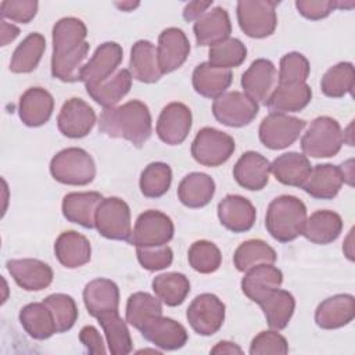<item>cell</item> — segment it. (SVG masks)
<instances>
[{
	"instance_id": "55",
	"label": "cell",
	"mask_w": 355,
	"mask_h": 355,
	"mask_svg": "<svg viewBox=\"0 0 355 355\" xmlns=\"http://www.w3.org/2000/svg\"><path fill=\"white\" fill-rule=\"evenodd\" d=\"M211 6H212V0L211 1H201V0L190 1L183 8V18L189 22L197 21L200 17H202L208 11V8Z\"/></svg>"
},
{
	"instance_id": "56",
	"label": "cell",
	"mask_w": 355,
	"mask_h": 355,
	"mask_svg": "<svg viewBox=\"0 0 355 355\" xmlns=\"http://www.w3.org/2000/svg\"><path fill=\"white\" fill-rule=\"evenodd\" d=\"M19 35V29L14 24H8L7 21L1 19L0 22V36H1V46H7Z\"/></svg>"
},
{
	"instance_id": "45",
	"label": "cell",
	"mask_w": 355,
	"mask_h": 355,
	"mask_svg": "<svg viewBox=\"0 0 355 355\" xmlns=\"http://www.w3.org/2000/svg\"><path fill=\"white\" fill-rule=\"evenodd\" d=\"M172 169L165 162L148 164L140 175L139 186L144 197L158 198L162 197L171 187Z\"/></svg>"
},
{
	"instance_id": "26",
	"label": "cell",
	"mask_w": 355,
	"mask_h": 355,
	"mask_svg": "<svg viewBox=\"0 0 355 355\" xmlns=\"http://www.w3.org/2000/svg\"><path fill=\"white\" fill-rule=\"evenodd\" d=\"M196 42L198 46H214L232 33V22L223 7H214L200 17L193 26Z\"/></svg>"
},
{
	"instance_id": "31",
	"label": "cell",
	"mask_w": 355,
	"mask_h": 355,
	"mask_svg": "<svg viewBox=\"0 0 355 355\" xmlns=\"http://www.w3.org/2000/svg\"><path fill=\"white\" fill-rule=\"evenodd\" d=\"M312 171V165L306 155L290 151L279 155L270 164V173L277 182L286 186L302 187Z\"/></svg>"
},
{
	"instance_id": "40",
	"label": "cell",
	"mask_w": 355,
	"mask_h": 355,
	"mask_svg": "<svg viewBox=\"0 0 355 355\" xmlns=\"http://www.w3.org/2000/svg\"><path fill=\"white\" fill-rule=\"evenodd\" d=\"M155 297L168 306L183 304L190 293L189 279L179 272H166L155 276L151 282Z\"/></svg>"
},
{
	"instance_id": "4",
	"label": "cell",
	"mask_w": 355,
	"mask_h": 355,
	"mask_svg": "<svg viewBox=\"0 0 355 355\" xmlns=\"http://www.w3.org/2000/svg\"><path fill=\"white\" fill-rule=\"evenodd\" d=\"M50 173L62 184L86 186L96 176V164L86 150L68 147L51 158Z\"/></svg>"
},
{
	"instance_id": "57",
	"label": "cell",
	"mask_w": 355,
	"mask_h": 355,
	"mask_svg": "<svg viewBox=\"0 0 355 355\" xmlns=\"http://www.w3.org/2000/svg\"><path fill=\"white\" fill-rule=\"evenodd\" d=\"M212 354H243V349L232 341H219L212 349Z\"/></svg>"
},
{
	"instance_id": "21",
	"label": "cell",
	"mask_w": 355,
	"mask_h": 355,
	"mask_svg": "<svg viewBox=\"0 0 355 355\" xmlns=\"http://www.w3.org/2000/svg\"><path fill=\"white\" fill-rule=\"evenodd\" d=\"M270 175V162L259 153H244L233 166L234 180L244 189L251 191L262 190Z\"/></svg>"
},
{
	"instance_id": "20",
	"label": "cell",
	"mask_w": 355,
	"mask_h": 355,
	"mask_svg": "<svg viewBox=\"0 0 355 355\" xmlns=\"http://www.w3.org/2000/svg\"><path fill=\"white\" fill-rule=\"evenodd\" d=\"M219 222L233 233L248 232L257 219V209L250 200L239 194H227L218 204Z\"/></svg>"
},
{
	"instance_id": "29",
	"label": "cell",
	"mask_w": 355,
	"mask_h": 355,
	"mask_svg": "<svg viewBox=\"0 0 355 355\" xmlns=\"http://www.w3.org/2000/svg\"><path fill=\"white\" fill-rule=\"evenodd\" d=\"M54 254L62 266L76 269L90 261L92 245L86 236L75 230H67L57 237Z\"/></svg>"
},
{
	"instance_id": "39",
	"label": "cell",
	"mask_w": 355,
	"mask_h": 355,
	"mask_svg": "<svg viewBox=\"0 0 355 355\" xmlns=\"http://www.w3.org/2000/svg\"><path fill=\"white\" fill-rule=\"evenodd\" d=\"M46 50V39L43 35L29 33L14 50L10 71L14 73H29L39 65Z\"/></svg>"
},
{
	"instance_id": "51",
	"label": "cell",
	"mask_w": 355,
	"mask_h": 355,
	"mask_svg": "<svg viewBox=\"0 0 355 355\" xmlns=\"http://www.w3.org/2000/svg\"><path fill=\"white\" fill-rule=\"evenodd\" d=\"M136 255L141 268L151 272L165 269L171 266L173 261V252L166 244L158 247H137Z\"/></svg>"
},
{
	"instance_id": "23",
	"label": "cell",
	"mask_w": 355,
	"mask_h": 355,
	"mask_svg": "<svg viewBox=\"0 0 355 355\" xmlns=\"http://www.w3.org/2000/svg\"><path fill=\"white\" fill-rule=\"evenodd\" d=\"M54 98L43 87H29L19 98V119L29 128L44 125L53 115Z\"/></svg>"
},
{
	"instance_id": "43",
	"label": "cell",
	"mask_w": 355,
	"mask_h": 355,
	"mask_svg": "<svg viewBox=\"0 0 355 355\" xmlns=\"http://www.w3.org/2000/svg\"><path fill=\"white\" fill-rule=\"evenodd\" d=\"M162 315V302L144 291H137L128 298L126 323L140 330L148 320Z\"/></svg>"
},
{
	"instance_id": "12",
	"label": "cell",
	"mask_w": 355,
	"mask_h": 355,
	"mask_svg": "<svg viewBox=\"0 0 355 355\" xmlns=\"http://www.w3.org/2000/svg\"><path fill=\"white\" fill-rule=\"evenodd\" d=\"M225 304L211 293L197 295L186 311V318L191 329L200 336H212L223 324Z\"/></svg>"
},
{
	"instance_id": "5",
	"label": "cell",
	"mask_w": 355,
	"mask_h": 355,
	"mask_svg": "<svg viewBox=\"0 0 355 355\" xmlns=\"http://www.w3.org/2000/svg\"><path fill=\"white\" fill-rule=\"evenodd\" d=\"M344 143L340 123L331 116H318L301 137L304 155L312 158H330L338 154Z\"/></svg>"
},
{
	"instance_id": "41",
	"label": "cell",
	"mask_w": 355,
	"mask_h": 355,
	"mask_svg": "<svg viewBox=\"0 0 355 355\" xmlns=\"http://www.w3.org/2000/svg\"><path fill=\"white\" fill-rule=\"evenodd\" d=\"M97 320L104 330L108 351L112 355H126L132 352V337L126 322L119 316L118 311L100 315Z\"/></svg>"
},
{
	"instance_id": "49",
	"label": "cell",
	"mask_w": 355,
	"mask_h": 355,
	"mask_svg": "<svg viewBox=\"0 0 355 355\" xmlns=\"http://www.w3.org/2000/svg\"><path fill=\"white\" fill-rule=\"evenodd\" d=\"M311 67L306 57L301 53L291 51L282 57L277 80L280 86L306 83Z\"/></svg>"
},
{
	"instance_id": "59",
	"label": "cell",
	"mask_w": 355,
	"mask_h": 355,
	"mask_svg": "<svg viewBox=\"0 0 355 355\" xmlns=\"http://www.w3.org/2000/svg\"><path fill=\"white\" fill-rule=\"evenodd\" d=\"M115 7H118L121 11H133L136 7L140 6L139 1H115Z\"/></svg>"
},
{
	"instance_id": "27",
	"label": "cell",
	"mask_w": 355,
	"mask_h": 355,
	"mask_svg": "<svg viewBox=\"0 0 355 355\" xmlns=\"http://www.w3.org/2000/svg\"><path fill=\"white\" fill-rule=\"evenodd\" d=\"M344 183L341 168L333 164L315 165L302 184L305 193L318 200L334 198Z\"/></svg>"
},
{
	"instance_id": "50",
	"label": "cell",
	"mask_w": 355,
	"mask_h": 355,
	"mask_svg": "<svg viewBox=\"0 0 355 355\" xmlns=\"http://www.w3.org/2000/svg\"><path fill=\"white\" fill-rule=\"evenodd\" d=\"M288 352L287 340L277 333V330H265L257 334L250 344L251 355H268L277 354L284 355Z\"/></svg>"
},
{
	"instance_id": "24",
	"label": "cell",
	"mask_w": 355,
	"mask_h": 355,
	"mask_svg": "<svg viewBox=\"0 0 355 355\" xmlns=\"http://www.w3.org/2000/svg\"><path fill=\"white\" fill-rule=\"evenodd\" d=\"M283 283L282 270L273 263H261L248 269L241 280L243 293L254 302H259L270 291L280 288Z\"/></svg>"
},
{
	"instance_id": "60",
	"label": "cell",
	"mask_w": 355,
	"mask_h": 355,
	"mask_svg": "<svg viewBox=\"0 0 355 355\" xmlns=\"http://www.w3.org/2000/svg\"><path fill=\"white\" fill-rule=\"evenodd\" d=\"M351 240H352V230L349 232V234H348V237H347V240H345V244L343 245V250H344V252H345L347 258H348L349 261H354V252H352V244H351Z\"/></svg>"
},
{
	"instance_id": "1",
	"label": "cell",
	"mask_w": 355,
	"mask_h": 355,
	"mask_svg": "<svg viewBox=\"0 0 355 355\" xmlns=\"http://www.w3.org/2000/svg\"><path fill=\"white\" fill-rule=\"evenodd\" d=\"M87 28L75 17H64L53 26L51 75L61 82H79L90 44L86 42Z\"/></svg>"
},
{
	"instance_id": "15",
	"label": "cell",
	"mask_w": 355,
	"mask_h": 355,
	"mask_svg": "<svg viewBox=\"0 0 355 355\" xmlns=\"http://www.w3.org/2000/svg\"><path fill=\"white\" fill-rule=\"evenodd\" d=\"M96 123L94 110L82 98L72 97L67 100L57 116L58 130L69 139L87 136Z\"/></svg>"
},
{
	"instance_id": "34",
	"label": "cell",
	"mask_w": 355,
	"mask_h": 355,
	"mask_svg": "<svg viewBox=\"0 0 355 355\" xmlns=\"http://www.w3.org/2000/svg\"><path fill=\"white\" fill-rule=\"evenodd\" d=\"M215 194L214 179L202 172L186 175L178 186V198L187 208L205 207Z\"/></svg>"
},
{
	"instance_id": "61",
	"label": "cell",
	"mask_w": 355,
	"mask_h": 355,
	"mask_svg": "<svg viewBox=\"0 0 355 355\" xmlns=\"http://www.w3.org/2000/svg\"><path fill=\"white\" fill-rule=\"evenodd\" d=\"M355 6V1H341V0H337V8L338 10H349Z\"/></svg>"
},
{
	"instance_id": "3",
	"label": "cell",
	"mask_w": 355,
	"mask_h": 355,
	"mask_svg": "<svg viewBox=\"0 0 355 355\" xmlns=\"http://www.w3.org/2000/svg\"><path fill=\"white\" fill-rule=\"evenodd\" d=\"M306 218L305 204L294 196L283 194L268 205L265 226L275 240L288 243L302 234Z\"/></svg>"
},
{
	"instance_id": "52",
	"label": "cell",
	"mask_w": 355,
	"mask_h": 355,
	"mask_svg": "<svg viewBox=\"0 0 355 355\" xmlns=\"http://www.w3.org/2000/svg\"><path fill=\"white\" fill-rule=\"evenodd\" d=\"M37 7L36 0H4L0 3V15L4 21L28 24L35 18Z\"/></svg>"
},
{
	"instance_id": "38",
	"label": "cell",
	"mask_w": 355,
	"mask_h": 355,
	"mask_svg": "<svg viewBox=\"0 0 355 355\" xmlns=\"http://www.w3.org/2000/svg\"><path fill=\"white\" fill-rule=\"evenodd\" d=\"M19 322L24 330L35 340H47L57 327L49 306L44 302H31L19 311Z\"/></svg>"
},
{
	"instance_id": "35",
	"label": "cell",
	"mask_w": 355,
	"mask_h": 355,
	"mask_svg": "<svg viewBox=\"0 0 355 355\" xmlns=\"http://www.w3.org/2000/svg\"><path fill=\"white\" fill-rule=\"evenodd\" d=\"M132 75L129 69L121 68L104 82L86 87L87 94L103 108L115 107L130 90Z\"/></svg>"
},
{
	"instance_id": "36",
	"label": "cell",
	"mask_w": 355,
	"mask_h": 355,
	"mask_svg": "<svg viewBox=\"0 0 355 355\" xmlns=\"http://www.w3.org/2000/svg\"><path fill=\"white\" fill-rule=\"evenodd\" d=\"M258 305L261 306L266 322L273 330H283L287 327L295 309V300L287 290H273L263 297Z\"/></svg>"
},
{
	"instance_id": "33",
	"label": "cell",
	"mask_w": 355,
	"mask_h": 355,
	"mask_svg": "<svg viewBox=\"0 0 355 355\" xmlns=\"http://www.w3.org/2000/svg\"><path fill=\"white\" fill-rule=\"evenodd\" d=\"M341 230L343 219L337 212L319 209L306 218L302 236L313 244L324 245L337 240Z\"/></svg>"
},
{
	"instance_id": "44",
	"label": "cell",
	"mask_w": 355,
	"mask_h": 355,
	"mask_svg": "<svg viewBox=\"0 0 355 355\" xmlns=\"http://www.w3.org/2000/svg\"><path fill=\"white\" fill-rule=\"evenodd\" d=\"M355 86V71L352 62L343 61L329 68L322 80L320 89L324 96L338 98L348 93H352Z\"/></svg>"
},
{
	"instance_id": "37",
	"label": "cell",
	"mask_w": 355,
	"mask_h": 355,
	"mask_svg": "<svg viewBox=\"0 0 355 355\" xmlns=\"http://www.w3.org/2000/svg\"><path fill=\"white\" fill-rule=\"evenodd\" d=\"M312 100V90L306 83L280 86L277 85L270 93L265 105L272 112H298L304 110Z\"/></svg>"
},
{
	"instance_id": "2",
	"label": "cell",
	"mask_w": 355,
	"mask_h": 355,
	"mask_svg": "<svg viewBox=\"0 0 355 355\" xmlns=\"http://www.w3.org/2000/svg\"><path fill=\"white\" fill-rule=\"evenodd\" d=\"M101 133L114 139H125L141 147L151 136V114L140 100H130L122 105L104 108L98 118Z\"/></svg>"
},
{
	"instance_id": "10",
	"label": "cell",
	"mask_w": 355,
	"mask_h": 355,
	"mask_svg": "<svg viewBox=\"0 0 355 355\" xmlns=\"http://www.w3.org/2000/svg\"><path fill=\"white\" fill-rule=\"evenodd\" d=\"M306 122L304 119L282 112L268 114L258 129L261 143L270 150H283L291 146L302 133Z\"/></svg>"
},
{
	"instance_id": "22",
	"label": "cell",
	"mask_w": 355,
	"mask_h": 355,
	"mask_svg": "<svg viewBox=\"0 0 355 355\" xmlns=\"http://www.w3.org/2000/svg\"><path fill=\"white\" fill-rule=\"evenodd\" d=\"M355 316V300L351 294H336L323 300L315 311V322L320 329L333 330L347 326Z\"/></svg>"
},
{
	"instance_id": "58",
	"label": "cell",
	"mask_w": 355,
	"mask_h": 355,
	"mask_svg": "<svg viewBox=\"0 0 355 355\" xmlns=\"http://www.w3.org/2000/svg\"><path fill=\"white\" fill-rule=\"evenodd\" d=\"M352 164H354V161L348 159L347 162L340 165L343 176H344V183H347L349 186L354 184V168H352Z\"/></svg>"
},
{
	"instance_id": "8",
	"label": "cell",
	"mask_w": 355,
	"mask_h": 355,
	"mask_svg": "<svg viewBox=\"0 0 355 355\" xmlns=\"http://www.w3.org/2000/svg\"><path fill=\"white\" fill-rule=\"evenodd\" d=\"M94 227L110 240H126L132 233V219L129 205L119 197H107L98 204Z\"/></svg>"
},
{
	"instance_id": "46",
	"label": "cell",
	"mask_w": 355,
	"mask_h": 355,
	"mask_svg": "<svg viewBox=\"0 0 355 355\" xmlns=\"http://www.w3.org/2000/svg\"><path fill=\"white\" fill-rule=\"evenodd\" d=\"M247 58V47L240 39L227 37L209 47L208 62L216 68L230 69L240 67Z\"/></svg>"
},
{
	"instance_id": "28",
	"label": "cell",
	"mask_w": 355,
	"mask_h": 355,
	"mask_svg": "<svg viewBox=\"0 0 355 355\" xmlns=\"http://www.w3.org/2000/svg\"><path fill=\"white\" fill-rule=\"evenodd\" d=\"M103 198L104 197L97 191L68 193L62 198V215L67 220L72 223L80 225L86 229H93L96 211Z\"/></svg>"
},
{
	"instance_id": "11",
	"label": "cell",
	"mask_w": 355,
	"mask_h": 355,
	"mask_svg": "<svg viewBox=\"0 0 355 355\" xmlns=\"http://www.w3.org/2000/svg\"><path fill=\"white\" fill-rule=\"evenodd\" d=\"M258 111V103L237 90L226 92L212 103V114L215 119L230 128H241L248 125L254 121Z\"/></svg>"
},
{
	"instance_id": "32",
	"label": "cell",
	"mask_w": 355,
	"mask_h": 355,
	"mask_svg": "<svg viewBox=\"0 0 355 355\" xmlns=\"http://www.w3.org/2000/svg\"><path fill=\"white\" fill-rule=\"evenodd\" d=\"M233 73L230 69H222L211 65L208 61L198 64L191 76L194 90L207 98H218L232 85Z\"/></svg>"
},
{
	"instance_id": "9",
	"label": "cell",
	"mask_w": 355,
	"mask_h": 355,
	"mask_svg": "<svg viewBox=\"0 0 355 355\" xmlns=\"http://www.w3.org/2000/svg\"><path fill=\"white\" fill-rule=\"evenodd\" d=\"M175 226L172 219L157 209H148L140 214L128 243L137 247L165 245L173 239Z\"/></svg>"
},
{
	"instance_id": "16",
	"label": "cell",
	"mask_w": 355,
	"mask_h": 355,
	"mask_svg": "<svg viewBox=\"0 0 355 355\" xmlns=\"http://www.w3.org/2000/svg\"><path fill=\"white\" fill-rule=\"evenodd\" d=\"M190 53V42L180 28H166L158 36L157 55L159 69L164 73H171L180 68Z\"/></svg>"
},
{
	"instance_id": "13",
	"label": "cell",
	"mask_w": 355,
	"mask_h": 355,
	"mask_svg": "<svg viewBox=\"0 0 355 355\" xmlns=\"http://www.w3.org/2000/svg\"><path fill=\"white\" fill-rule=\"evenodd\" d=\"M122 58L123 51L116 42H105L100 44L92 58L83 65L80 71V82H83L86 87L104 82L118 71Z\"/></svg>"
},
{
	"instance_id": "14",
	"label": "cell",
	"mask_w": 355,
	"mask_h": 355,
	"mask_svg": "<svg viewBox=\"0 0 355 355\" xmlns=\"http://www.w3.org/2000/svg\"><path fill=\"white\" fill-rule=\"evenodd\" d=\"M193 123L190 108L183 103H169L165 105L157 121V135L161 141L178 146L186 140Z\"/></svg>"
},
{
	"instance_id": "17",
	"label": "cell",
	"mask_w": 355,
	"mask_h": 355,
	"mask_svg": "<svg viewBox=\"0 0 355 355\" xmlns=\"http://www.w3.org/2000/svg\"><path fill=\"white\" fill-rule=\"evenodd\" d=\"M6 268L15 283L26 291H40L53 282V269L43 261L35 258L8 259Z\"/></svg>"
},
{
	"instance_id": "19",
	"label": "cell",
	"mask_w": 355,
	"mask_h": 355,
	"mask_svg": "<svg viewBox=\"0 0 355 355\" xmlns=\"http://www.w3.org/2000/svg\"><path fill=\"white\" fill-rule=\"evenodd\" d=\"M277 72L272 61L258 58L251 62L248 69L241 76V87L255 103L266 104L270 93L275 89Z\"/></svg>"
},
{
	"instance_id": "25",
	"label": "cell",
	"mask_w": 355,
	"mask_h": 355,
	"mask_svg": "<svg viewBox=\"0 0 355 355\" xmlns=\"http://www.w3.org/2000/svg\"><path fill=\"white\" fill-rule=\"evenodd\" d=\"M83 302L89 315L97 319L100 315L118 311L119 288L110 279H94L85 286Z\"/></svg>"
},
{
	"instance_id": "30",
	"label": "cell",
	"mask_w": 355,
	"mask_h": 355,
	"mask_svg": "<svg viewBox=\"0 0 355 355\" xmlns=\"http://www.w3.org/2000/svg\"><path fill=\"white\" fill-rule=\"evenodd\" d=\"M129 72L133 79L143 83H155L161 79L157 47L150 40H137L132 46Z\"/></svg>"
},
{
	"instance_id": "18",
	"label": "cell",
	"mask_w": 355,
	"mask_h": 355,
	"mask_svg": "<svg viewBox=\"0 0 355 355\" xmlns=\"http://www.w3.org/2000/svg\"><path fill=\"white\" fill-rule=\"evenodd\" d=\"M139 331L141 333L144 340L164 351H173L182 348L189 338L187 330L183 324L162 315L148 320Z\"/></svg>"
},
{
	"instance_id": "48",
	"label": "cell",
	"mask_w": 355,
	"mask_h": 355,
	"mask_svg": "<svg viewBox=\"0 0 355 355\" xmlns=\"http://www.w3.org/2000/svg\"><path fill=\"white\" fill-rule=\"evenodd\" d=\"M43 302L49 306L53 315L57 333H64L73 327L75 322L78 320L79 312L76 302L71 295L62 293L50 294L43 300Z\"/></svg>"
},
{
	"instance_id": "47",
	"label": "cell",
	"mask_w": 355,
	"mask_h": 355,
	"mask_svg": "<svg viewBox=\"0 0 355 355\" xmlns=\"http://www.w3.org/2000/svg\"><path fill=\"white\" fill-rule=\"evenodd\" d=\"M187 259L190 266L196 272L208 275L219 269L222 263V254L216 244H214L212 241L198 240L190 245Z\"/></svg>"
},
{
	"instance_id": "6",
	"label": "cell",
	"mask_w": 355,
	"mask_h": 355,
	"mask_svg": "<svg viewBox=\"0 0 355 355\" xmlns=\"http://www.w3.org/2000/svg\"><path fill=\"white\" fill-rule=\"evenodd\" d=\"M277 4L270 0H240L236 6L240 29L254 39L270 36L277 26Z\"/></svg>"
},
{
	"instance_id": "54",
	"label": "cell",
	"mask_w": 355,
	"mask_h": 355,
	"mask_svg": "<svg viewBox=\"0 0 355 355\" xmlns=\"http://www.w3.org/2000/svg\"><path fill=\"white\" fill-rule=\"evenodd\" d=\"M79 340L85 345V348L89 354L100 355V354L107 352L104 341H103L98 330L94 326H90V324L83 326L79 331Z\"/></svg>"
},
{
	"instance_id": "7",
	"label": "cell",
	"mask_w": 355,
	"mask_h": 355,
	"mask_svg": "<svg viewBox=\"0 0 355 355\" xmlns=\"http://www.w3.org/2000/svg\"><path fill=\"white\" fill-rule=\"evenodd\" d=\"M234 139L215 128H202L191 143L193 158L204 166H219L234 153Z\"/></svg>"
},
{
	"instance_id": "53",
	"label": "cell",
	"mask_w": 355,
	"mask_h": 355,
	"mask_svg": "<svg viewBox=\"0 0 355 355\" xmlns=\"http://www.w3.org/2000/svg\"><path fill=\"white\" fill-rule=\"evenodd\" d=\"M295 7L302 17L318 21L337 10V0H297Z\"/></svg>"
},
{
	"instance_id": "42",
	"label": "cell",
	"mask_w": 355,
	"mask_h": 355,
	"mask_svg": "<svg viewBox=\"0 0 355 355\" xmlns=\"http://www.w3.org/2000/svg\"><path fill=\"white\" fill-rule=\"evenodd\" d=\"M276 259V251L259 239L243 241L233 254V263L239 272H247L261 263H275Z\"/></svg>"
}]
</instances>
